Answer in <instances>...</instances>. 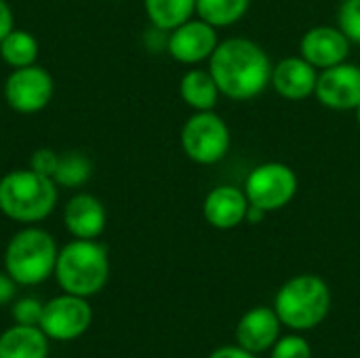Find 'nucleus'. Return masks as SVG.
<instances>
[{
	"mask_svg": "<svg viewBox=\"0 0 360 358\" xmlns=\"http://www.w3.org/2000/svg\"><path fill=\"white\" fill-rule=\"evenodd\" d=\"M314 97L329 110L350 112L360 103V68L354 63H338L319 72Z\"/></svg>",
	"mask_w": 360,
	"mask_h": 358,
	"instance_id": "9b49d317",
	"label": "nucleus"
},
{
	"mask_svg": "<svg viewBox=\"0 0 360 358\" xmlns=\"http://www.w3.org/2000/svg\"><path fill=\"white\" fill-rule=\"evenodd\" d=\"M38 40L34 34H30L27 30H17L13 27L2 40H0V57L6 65H11L13 70L17 68H27L34 65L38 59Z\"/></svg>",
	"mask_w": 360,
	"mask_h": 358,
	"instance_id": "aec40b11",
	"label": "nucleus"
},
{
	"mask_svg": "<svg viewBox=\"0 0 360 358\" xmlns=\"http://www.w3.org/2000/svg\"><path fill=\"white\" fill-rule=\"evenodd\" d=\"M91 173H93V165L84 154L68 152L59 156V165L53 175V181L63 188H80L91 179Z\"/></svg>",
	"mask_w": 360,
	"mask_h": 358,
	"instance_id": "4be33fe9",
	"label": "nucleus"
},
{
	"mask_svg": "<svg viewBox=\"0 0 360 358\" xmlns=\"http://www.w3.org/2000/svg\"><path fill=\"white\" fill-rule=\"evenodd\" d=\"M300 181L295 171L285 162H264L251 169L245 179V194L249 205L272 213L285 209L297 194Z\"/></svg>",
	"mask_w": 360,
	"mask_h": 358,
	"instance_id": "0eeeda50",
	"label": "nucleus"
},
{
	"mask_svg": "<svg viewBox=\"0 0 360 358\" xmlns=\"http://www.w3.org/2000/svg\"><path fill=\"white\" fill-rule=\"evenodd\" d=\"M319 82V70L302 55L285 57L272 68L270 87L289 101H304L314 95Z\"/></svg>",
	"mask_w": 360,
	"mask_h": 358,
	"instance_id": "ddd939ff",
	"label": "nucleus"
},
{
	"mask_svg": "<svg viewBox=\"0 0 360 358\" xmlns=\"http://www.w3.org/2000/svg\"><path fill=\"white\" fill-rule=\"evenodd\" d=\"M249 198L245 190L236 186L213 188L202 203V215L209 226L217 230H232L247 219Z\"/></svg>",
	"mask_w": 360,
	"mask_h": 358,
	"instance_id": "4468645a",
	"label": "nucleus"
},
{
	"mask_svg": "<svg viewBox=\"0 0 360 358\" xmlns=\"http://www.w3.org/2000/svg\"><path fill=\"white\" fill-rule=\"evenodd\" d=\"M44 304H40L36 298H21L13 304V319L15 325H25V327H38L42 319Z\"/></svg>",
	"mask_w": 360,
	"mask_h": 358,
	"instance_id": "b1692460",
	"label": "nucleus"
},
{
	"mask_svg": "<svg viewBox=\"0 0 360 358\" xmlns=\"http://www.w3.org/2000/svg\"><path fill=\"white\" fill-rule=\"evenodd\" d=\"M179 95L184 99L186 106H190L194 112H209L215 110L221 93L219 87L215 82V78L211 76L209 68H194L188 70L181 80H179Z\"/></svg>",
	"mask_w": 360,
	"mask_h": 358,
	"instance_id": "a211bd4d",
	"label": "nucleus"
},
{
	"mask_svg": "<svg viewBox=\"0 0 360 358\" xmlns=\"http://www.w3.org/2000/svg\"><path fill=\"white\" fill-rule=\"evenodd\" d=\"M53 76L40 65L17 68L4 82V99L11 110L19 114H36L44 110L53 99Z\"/></svg>",
	"mask_w": 360,
	"mask_h": 358,
	"instance_id": "1a4fd4ad",
	"label": "nucleus"
},
{
	"mask_svg": "<svg viewBox=\"0 0 360 358\" xmlns=\"http://www.w3.org/2000/svg\"><path fill=\"white\" fill-rule=\"evenodd\" d=\"M105 222H108L105 209L101 200L95 198L93 194L80 192L72 196L65 205L63 224L74 238H84V241L99 238L101 232L105 230Z\"/></svg>",
	"mask_w": 360,
	"mask_h": 358,
	"instance_id": "2eb2a0df",
	"label": "nucleus"
},
{
	"mask_svg": "<svg viewBox=\"0 0 360 358\" xmlns=\"http://www.w3.org/2000/svg\"><path fill=\"white\" fill-rule=\"evenodd\" d=\"M272 68L268 53L255 40L243 36L219 40L209 57V72L219 93L232 101H249L262 95L270 87Z\"/></svg>",
	"mask_w": 360,
	"mask_h": 358,
	"instance_id": "f257e3e1",
	"label": "nucleus"
},
{
	"mask_svg": "<svg viewBox=\"0 0 360 358\" xmlns=\"http://www.w3.org/2000/svg\"><path fill=\"white\" fill-rule=\"evenodd\" d=\"M338 27L352 44H360V0H342L338 8Z\"/></svg>",
	"mask_w": 360,
	"mask_h": 358,
	"instance_id": "5701e85b",
	"label": "nucleus"
},
{
	"mask_svg": "<svg viewBox=\"0 0 360 358\" xmlns=\"http://www.w3.org/2000/svg\"><path fill=\"white\" fill-rule=\"evenodd\" d=\"M93 321V310L86 298H78L72 293H63L44 304L40 329L49 340L55 342H72L86 333Z\"/></svg>",
	"mask_w": 360,
	"mask_h": 358,
	"instance_id": "6e6552de",
	"label": "nucleus"
},
{
	"mask_svg": "<svg viewBox=\"0 0 360 358\" xmlns=\"http://www.w3.org/2000/svg\"><path fill=\"white\" fill-rule=\"evenodd\" d=\"M55 279L65 293L91 298L103 289L110 276V260L97 241L76 238L57 253Z\"/></svg>",
	"mask_w": 360,
	"mask_h": 358,
	"instance_id": "7ed1b4c3",
	"label": "nucleus"
},
{
	"mask_svg": "<svg viewBox=\"0 0 360 358\" xmlns=\"http://www.w3.org/2000/svg\"><path fill=\"white\" fill-rule=\"evenodd\" d=\"M209 358H255V354L245 350L243 346H224L217 348Z\"/></svg>",
	"mask_w": 360,
	"mask_h": 358,
	"instance_id": "c85d7f7f",
	"label": "nucleus"
},
{
	"mask_svg": "<svg viewBox=\"0 0 360 358\" xmlns=\"http://www.w3.org/2000/svg\"><path fill=\"white\" fill-rule=\"evenodd\" d=\"M15 27V21H13V11L8 6L6 0H0V40Z\"/></svg>",
	"mask_w": 360,
	"mask_h": 358,
	"instance_id": "cd10ccee",
	"label": "nucleus"
},
{
	"mask_svg": "<svg viewBox=\"0 0 360 358\" xmlns=\"http://www.w3.org/2000/svg\"><path fill=\"white\" fill-rule=\"evenodd\" d=\"M57 184L34 169H17L0 179V211L19 224H38L57 207Z\"/></svg>",
	"mask_w": 360,
	"mask_h": 358,
	"instance_id": "f03ea898",
	"label": "nucleus"
},
{
	"mask_svg": "<svg viewBox=\"0 0 360 358\" xmlns=\"http://www.w3.org/2000/svg\"><path fill=\"white\" fill-rule=\"evenodd\" d=\"M150 23L160 32H171L196 15V0H143Z\"/></svg>",
	"mask_w": 360,
	"mask_h": 358,
	"instance_id": "6ab92c4d",
	"label": "nucleus"
},
{
	"mask_svg": "<svg viewBox=\"0 0 360 358\" xmlns=\"http://www.w3.org/2000/svg\"><path fill=\"white\" fill-rule=\"evenodd\" d=\"M281 325L283 323L274 308H266V306L253 308L240 319V323L236 327L238 346H243L245 350H249L253 354L270 350L278 342Z\"/></svg>",
	"mask_w": 360,
	"mask_h": 358,
	"instance_id": "dca6fc26",
	"label": "nucleus"
},
{
	"mask_svg": "<svg viewBox=\"0 0 360 358\" xmlns=\"http://www.w3.org/2000/svg\"><path fill=\"white\" fill-rule=\"evenodd\" d=\"M354 112H356V122H359V127H360V103H359V108H356Z\"/></svg>",
	"mask_w": 360,
	"mask_h": 358,
	"instance_id": "7c9ffc66",
	"label": "nucleus"
},
{
	"mask_svg": "<svg viewBox=\"0 0 360 358\" xmlns=\"http://www.w3.org/2000/svg\"><path fill=\"white\" fill-rule=\"evenodd\" d=\"M49 338L40 327L15 325L0 335V358H46Z\"/></svg>",
	"mask_w": 360,
	"mask_h": 358,
	"instance_id": "f3484780",
	"label": "nucleus"
},
{
	"mask_svg": "<svg viewBox=\"0 0 360 358\" xmlns=\"http://www.w3.org/2000/svg\"><path fill=\"white\" fill-rule=\"evenodd\" d=\"M264 217H266V211H262V209L249 205V211H247V219H245V222H249V224H262Z\"/></svg>",
	"mask_w": 360,
	"mask_h": 358,
	"instance_id": "c756f323",
	"label": "nucleus"
},
{
	"mask_svg": "<svg viewBox=\"0 0 360 358\" xmlns=\"http://www.w3.org/2000/svg\"><path fill=\"white\" fill-rule=\"evenodd\" d=\"M217 44H219L217 27H213L200 17H192L186 23L177 25L175 30L169 32L167 38L169 55L184 65H196L209 61Z\"/></svg>",
	"mask_w": 360,
	"mask_h": 358,
	"instance_id": "9d476101",
	"label": "nucleus"
},
{
	"mask_svg": "<svg viewBox=\"0 0 360 358\" xmlns=\"http://www.w3.org/2000/svg\"><path fill=\"white\" fill-rule=\"evenodd\" d=\"M331 308V291L316 274H300L289 279L276 293L274 310L283 325L306 331L321 325Z\"/></svg>",
	"mask_w": 360,
	"mask_h": 358,
	"instance_id": "20e7f679",
	"label": "nucleus"
},
{
	"mask_svg": "<svg viewBox=\"0 0 360 358\" xmlns=\"http://www.w3.org/2000/svg\"><path fill=\"white\" fill-rule=\"evenodd\" d=\"M230 127L215 112H194L181 127L184 154L196 165H215L230 150Z\"/></svg>",
	"mask_w": 360,
	"mask_h": 358,
	"instance_id": "423d86ee",
	"label": "nucleus"
},
{
	"mask_svg": "<svg viewBox=\"0 0 360 358\" xmlns=\"http://www.w3.org/2000/svg\"><path fill=\"white\" fill-rule=\"evenodd\" d=\"M15 289H17V283L13 281V276L8 272H0V306L13 302Z\"/></svg>",
	"mask_w": 360,
	"mask_h": 358,
	"instance_id": "bb28decb",
	"label": "nucleus"
},
{
	"mask_svg": "<svg viewBox=\"0 0 360 358\" xmlns=\"http://www.w3.org/2000/svg\"><path fill=\"white\" fill-rule=\"evenodd\" d=\"M251 6V0H196V17L213 27H230L238 23Z\"/></svg>",
	"mask_w": 360,
	"mask_h": 358,
	"instance_id": "412c9836",
	"label": "nucleus"
},
{
	"mask_svg": "<svg viewBox=\"0 0 360 358\" xmlns=\"http://www.w3.org/2000/svg\"><path fill=\"white\" fill-rule=\"evenodd\" d=\"M272 358H312V350L302 335H287L272 346Z\"/></svg>",
	"mask_w": 360,
	"mask_h": 358,
	"instance_id": "393cba45",
	"label": "nucleus"
},
{
	"mask_svg": "<svg viewBox=\"0 0 360 358\" xmlns=\"http://www.w3.org/2000/svg\"><path fill=\"white\" fill-rule=\"evenodd\" d=\"M57 165H59V154L49 150V148H40L32 154L30 158V169H34L36 173L40 175H46L53 179L55 171H57Z\"/></svg>",
	"mask_w": 360,
	"mask_h": 358,
	"instance_id": "a878e982",
	"label": "nucleus"
},
{
	"mask_svg": "<svg viewBox=\"0 0 360 358\" xmlns=\"http://www.w3.org/2000/svg\"><path fill=\"white\" fill-rule=\"evenodd\" d=\"M352 42L338 25L310 27L300 40V55L316 70H327L344 63L350 55Z\"/></svg>",
	"mask_w": 360,
	"mask_h": 358,
	"instance_id": "f8f14e48",
	"label": "nucleus"
},
{
	"mask_svg": "<svg viewBox=\"0 0 360 358\" xmlns=\"http://www.w3.org/2000/svg\"><path fill=\"white\" fill-rule=\"evenodd\" d=\"M57 253L55 238L46 230L30 226L8 241L4 268L17 285H40L55 272Z\"/></svg>",
	"mask_w": 360,
	"mask_h": 358,
	"instance_id": "39448f33",
	"label": "nucleus"
}]
</instances>
